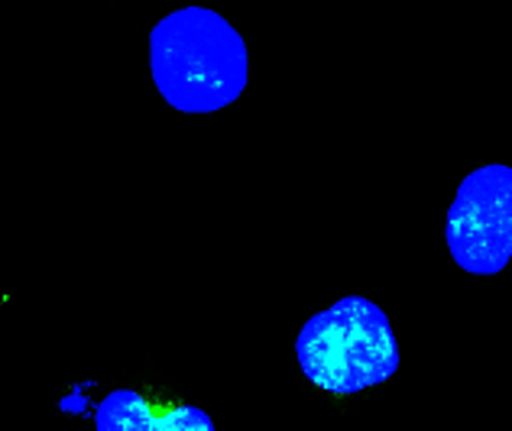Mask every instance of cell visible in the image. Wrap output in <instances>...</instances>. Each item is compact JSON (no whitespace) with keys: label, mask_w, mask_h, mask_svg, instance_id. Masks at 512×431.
Listing matches in <instances>:
<instances>
[{"label":"cell","mask_w":512,"mask_h":431,"mask_svg":"<svg viewBox=\"0 0 512 431\" xmlns=\"http://www.w3.org/2000/svg\"><path fill=\"white\" fill-rule=\"evenodd\" d=\"M98 431H214V422L198 406L156 409L137 389H114L94 412Z\"/></svg>","instance_id":"cell-4"},{"label":"cell","mask_w":512,"mask_h":431,"mask_svg":"<svg viewBox=\"0 0 512 431\" xmlns=\"http://www.w3.org/2000/svg\"><path fill=\"white\" fill-rule=\"evenodd\" d=\"M444 240L464 273H503L512 260V166L490 163L467 175L448 208Z\"/></svg>","instance_id":"cell-3"},{"label":"cell","mask_w":512,"mask_h":431,"mask_svg":"<svg viewBox=\"0 0 512 431\" xmlns=\"http://www.w3.org/2000/svg\"><path fill=\"white\" fill-rule=\"evenodd\" d=\"M302 373L334 396H354L399 370V344L386 312L363 295H344L305 321L295 338Z\"/></svg>","instance_id":"cell-2"},{"label":"cell","mask_w":512,"mask_h":431,"mask_svg":"<svg viewBox=\"0 0 512 431\" xmlns=\"http://www.w3.org/2000/svg\"><path fill=\"white\" fill-rule=\"evenodd\" d=\"M150 72L175 111L218 114L247 88V43L221 13L182 7L153 26Z\"/></svg>","instance_id":"cell-1"}]
</instances>
